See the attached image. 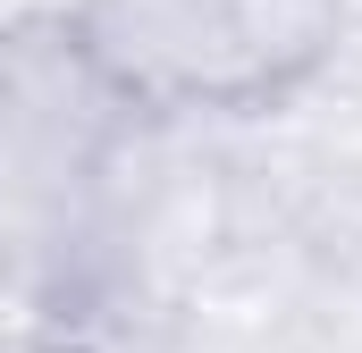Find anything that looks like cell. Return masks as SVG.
<instances>
[{
	"mask_svg": "<svg viewBox=\"0 0 362 353\" xmlns=\"http://www.w3.org/2000/svg\"><path fill=\"white\" fill-rule=\"evenodd\" d=\"M144 126L278 118L346 51L354 0H51Z\"/></svg>",
	"mask_w": 362,
	"mask_h": 353,
	"instance_id": "7a4b0ae2",
	"label": "cell"
},
{
	"mask_svg": "<svg viewBox=\"0 0 362 353\" xmlns=\"http://www.w3.org/2000/svg\"><path fill=\"white\" fill-rule=\"evenodd\" d=\"M144 118L101 85L59 8L0 17V294L85 320L127 244V152Z\"/></svg>",
	"mask_w": 362,
	"mask_h": 353,
	"instance_id": "6da1fadb",
	"label": "cell"
},
{
	"mask_svg": "<svg viewBox=\"0 0 362 353\" xmlns=\"http://www.w3.org/2000/svg\"><path fill=\"white\" fill-rule=\"evenodd\" d=\"M25 353H110V345H101L93 328H76V320H51V328H42Z\"/></svg>",
	"mask_w": 362,
	"mask_h": 353,
	"instance_id": "3957f363",
	"label": "cell"
}]
</instances>
